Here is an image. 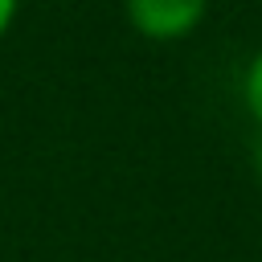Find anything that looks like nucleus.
Segmentation results:
<instances>
[{
	"label": "nucleus",
	"instance_id": "f257e3e1",
	"mask_svg": "<svg viewBox=\"0 0 262 262\" xmlns=\"http://www.w3.org/2000/svg\"><path fill=\"white\" fill-rule=\"evenodd\" d=\"M123 12L147 41H180L205 20L209 0H123Z\"/></svg>",
	"mask_w": 262,
	"mask_h": 262
},
{
	"label": "nucleus",
	"instance_id": "f03ea898",
	"mask_svg": "<svg viewBox=\"0 0 262 262\" xmlns=\"http://www.w3.org/2000/svg\"><path fill=\"white\" fill-rule=\"evenodd\" d=\"M242 98H246V111L254 115V123L262 127V53L246 66V78H242Z\"/></svg>",
	"mask_w": 262,
	"mask_h": 262
},
{
	"label": "nucleus",
	"instance_id": "7ed1b4c3",
	"mask_svg": "<svg viewBox=\"0 0 262 262\" xmlns=\"http://www.w3.org/2000/svg\"><path fill=\"white\" fill-rule=\"evenodd\" d=\"M16 4H20V0H0V37L12 29V20H16Z\"/></svg>",
	"mask_w": 262,
	"mask_h": 262
},
{
	"label": "nucleus",
	"instance_id": "20e7f679",
	"mask_svg": "<svg viewBox=\"0 0 262 262\" xmlns=\"http://www.w3.org/2000/svg\"><path fill=\"white\" fill-rule=\"evenodd\" d=\"M258 160H262V156H258Z\"/></svg>",
	"mask_w": 262,
	"mask_h": 262
}]
</instances>
